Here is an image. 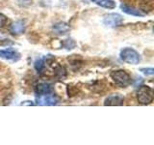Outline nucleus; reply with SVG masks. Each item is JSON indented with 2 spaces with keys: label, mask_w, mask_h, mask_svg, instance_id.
<instances>
[{
  "label": "nucleus",
  "mask_w": 154,
  "mask_h": 145,
  "mask_svg": "<svg viewBox=\"0 0 154 145\" xmlns=\"http://www.w3.org/2000/svg\"><path fill=\"white\" fill-rule=\"evenodd\" d=\"M110 76L116 84L120 87H123V88L130 85L132 82V79H131V76H130V75L123 70L112 71Z\"/></svg>",
  "instance_id": "obj_1"
},
{
  "label": "nucleus",
  "mask_w": 154,
  "mask_h": 145,
  "mask_svg": "<svg viewBox=\"0 0 154 145\" xmlns=\"http://www.w3.org/2000/svg\"><path fill=\"white\" fill-rule=\"evenodd\" d=\"M120 59L128 64L136 65L141 62V55L140 53L131 47H125L120 51Z\"/></svg>",
  "instance_id": "obj_2"
},
{
  "label": "nucleus",
  "mask_w": 154,
  "mask_h": 145,
  "mask_svg": "<svg viewBox=\"0 0 154 145\" xmlns=\"http://www.w3.org/2000/svg\"><path fill=\"white\" fill-rule=\"evenodd\" d=\"M154 98V93L152 88L146 85H142L140 86V88L137 92V99L138 102L141 105H149L153 102Z\"/></svg>",
  "instance_id": "obj_3"
},
{
  "label": "nucleus",
  "mask_w": 154,
  "mask_h": 145,
  "mask_svg": "<svg viewBox=\"0 0 154 145\" xmlns=\"http://www.w3.org/2000/svg\"><path fill=\"white\" fill-rule=\"evenodd\" d=\"M123 22V18L119 14L112 13L106 14L103 18V23L108 27H117Z\"/></svg>",
  "instance_id": "obj_4"
},
{
  "label": "nucleus",
  "mask_w": 154,
  "mask_h": 145,
  "mask_svg": "<svg viewBox=\"0 0 154 145\" xmlns=\"http://www.w3.org/2000/svg\"><path fill=\"white\" fill-rule=\"evenodd\" d=\"M36 102L38 105H42V106H49V105H56L58 104V98L53 95L52 93L50 94H45V95H40L37 96Z\"/></svg>",
  "instance_id": "obj_5"
},
{
  "label": "nucleus",
  "mask_w": 154,
  "mask_h": 145,
  "mask_svg": "<svg viewBox=\"0 0 154 145\" xmlns=\"http://www.w3.org/2000/svg\"><path fill=\"white\" fill-rule=\"evenodd\" d=\"M0 58L16 62L20 59V53L13 47H8L5 50H0Z\"/></svg>",
  "instance_id": "obj_6"
},
{
  "label": "nucleus",
  "mask_w": 154,
  "mask_h": 145,
  "mask_svg": "<svg viewBox=\"0 0 154 145\" xmlns=\"http://www.w3.org/2000/svg\"><path fill=\"white\" fill-rule=\"evenodd\" d=\"M124 103V97L120 94H113L108 96L104 101V105L110 106H119L122 105Z\"/></svg>",
  "instance_id": "obj_7"
},
{
  "label": "nucleus",
  "mask_w": 154,
  "mask_h": 145,
  "mask_svg": "<svg viewBox=\"0 0 154 145\" xmlns=\"http://www.w3.org/2000/svg\"><path fill=\"white\" fill-rule=\"evenodd\" d=\"M120 9H122V11L125 14H131V16H134V17H143L144 14L143 12H142L141 10H138L134 7H130L126 4H122L120 5Z\"/></svg>",
  "instance_id": "obj_8"
},
{
  "label": "nucleus",
  "mask_w": 154,
  "mask_h": 145,
  "mask_svg": "<svg viewBox=\"0 0 154 145\" xmlns=\"http://www.w3.org/2000/svg\"><path fill=\"white\" fill-rule=\"evenodd\" d=\"M52 92H53V87H52V85L48 84V83H38L35 87V93L37 96L50 94Z\"/></svg>",
  "instance_id": "obj_9"
},
{
  "label": "nucleus",
  "mask_w": 154,
  "mask_h": 145,
  "mask_svg": "<svg viewBox=\"0 0 154 145\" xmlns=\"http://www.w3.org/2000/svg\"><path fill=\"white\" fill-rule=\"evenodd\" d=\"M10 31L14 35H19V34H22L25 31V23L22 21H17L16 22H14L11 28H10Z\"/></svg>",
  "instance_id": "obj_10"
},
{
  "label": "nucleus",
  "mask_w": 154,
  "mask_h": 145,
  "mask_svg": "<svg viewBox=\"0 0 154 145\" xmlns=\"http://www.w3.org/2000/svg\"><path fill=\"white\" fill-rule=\"evenodd\" d=\"M70 30V27L66 22H58L53 26V31H54L57 35H65Z\"/></svg>",
  "instance_id": "obj_11"
},
{
  "label": "nucleus",
  "mask_w": 154,
  "mask_h": 145,
  "mask_svg": "<svg viewBox=\"0 0 154 145\" xmlns=\"http://www.w3.org/2000/svg\"><path fill=\"white\" fill-rule=\"evenodd\" d=\"M91 2L106 9H115L116 6H117V4H116L114 0H91Z\"/></svg>",
  "instance_id": "obj_12"
},
{
  "label": "nucleus",
  "mask_w": 154,
  "mask_h": 145,
  "mask_svg": "<svg viewBox=\"0 0 154 145\" xmlns=\"http://www.w3.org/2000/svg\"><path fill=\"white\" fill-rule=\"evenodd\" d=\"M50 55L48 56H45V57H42L40 58V59L36 60L35 64H34V66H35V69L38 72H42L43 70L45 69V66H46V63L48 62V59H49Z\"/></svg>",
  "instance_id": "obj_13"
},
{
  "label": "nucleus",
  "mask_w": 154,
  "mask_h": 145,
  "mask_svg": "<svg viewBox=\"0 0 154 145\" xmlns=\"http://www.w3.org/2000/svg\"><path fill=\"white\" fill-rule=\"evenodd\" d=\"M62 47H64L66 50H72L76 47V44L75 42L72 40V39H66L64 42L62 43Z\"/></svg>",
  "instance_id": "obj_14"
},
{
  "label": "nucleus",
  "mask_w": 154,
  "mask_h": 145,
  "mask_svg": "<svg viewBox=\"0 0 154 145\" xmlns=\"http://www.w3.org/2000/svg\"><path fill=\"white\" fill-rule=\"evenodd\" d=\"M55 74H56V76H58L59 77H62V79H63L64 76H66V70L64 69V67L58 66L55 69Z\"/></svg>",
  "instance_id": "obj_15"
},
{
  "label": "nucleus",
  "mask_w": 154,
  "mask_h": 145,
  "mask_svg": "<svg viewBox=\"0 0 154 145\" xmlns=\"http://www.w3.org/2000/svg\"><path fill=\"white\" fill-rule=\"evenodd\" d=\"M142 72H143L144 75L146 76H153L154 75V69L153 68H142L141 70Z\"/></svg>",
  "instance_id": "obj_16"
},
{
  "label": "nucleus",
  "mask_w": 154,
  "mask_h": 145,
  "mask_svg": "<svg viewBox=\"0 0 154 145\" xmlns=\"http://www.w3.org/2000/svg\"><path fill=\"white\" fill-rule=\"evenodd\" d=\"M7 21H8V18L6 16H4L3 14H0V28L6 25Z\"/></svg>",
  "instance_id": "obj_17"
},
{
  "label": "nucleus",
  "mask_w": 154,
  "mask_h": 145,
  "mask_svg": "<svg viewBox=\"0 0 154 145\" xmlns=\"http://www.w3.org/2000/svg\"><path fill=\"white\" fill-rule=\"evenodd\" d=\"M35 105V104H34L33 102H31V101H24L20 104V105Z\"/></svg>",
  "instance_id": "obj_18"
}]
</instances>
